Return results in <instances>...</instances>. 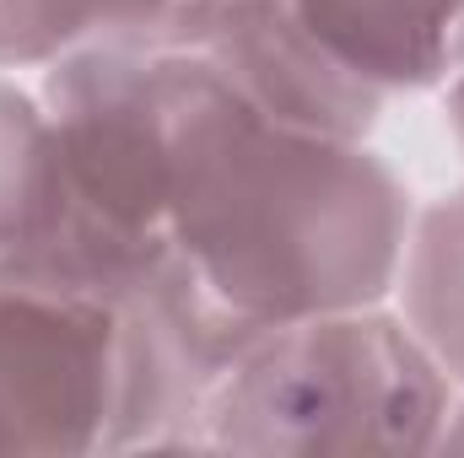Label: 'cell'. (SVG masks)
Listing matches in <instances>:
<instances>
[{"label":"cell","mask_w":464,"mask_h":458,"mask_svg":"<svg viewBox=\"0 0 464 458\" xmlns=\"http://www.w3.org/2000/svg\"><path fill=\"white\" fill-rule=\"evenodd\" d=\"M405 237V184L362 140L248 119L195 178L151 291L217 377L286 324L378 308Z\"/></svg>","instance_id":"1"},{"label":"cell","mask_w":464,"mask_h":458,"mask_svg":"<svg viewBox=\"0 0 464 458\" xmlns=\"http://www.w3.org/2000/svg\"><path fill=\"white\" fill-rule=\"evenodd\" d=\"M44 109L65 178V227L44 259L135 286H157L195 178L259 119L200 49L151 38H92L60 54Z\"/></svg>","instance_id":"2"},{"label":"cell","mask_w":464,"mask_h":458,"mask_svg":"<svg viewBox=\"0 0 464 458\" xmlns=\"http://www.w3.org/2000/svg\"><path fill=\"white\" fill-rule=\"evenodd\" d=\"M206 388L151 286L0 259V453L179 448Z\"/></svg>","instance_id":"3"},{"label":"cell","mask_w":464,"mask_h":458,"mask_svg":"<svg viewBox=\"0 0 464 458\" xmlns=\"http://www.w3.org/2000/svg\"><path fill=\"white\" fill-rule=\"evenodd\" d=\"M449 372L405 319L351 308L286 324L211 377L200 426L232 453H427L449 421Z\"/></svg>","instance_id":"4"},{"label":"cell","mask_w":464,"mask_h":458,"mask_svg":"<svg viewBox=\"0 0 464 458\" xmlns=\"http://www.w3.org/2000/svg\"><path fill=\"white\" fill-rule=\"evenodd\" d=\"M232 87L248 98V109L270 124L308 129V135H335V140H362L383 98L346 76L281 0H243L222 11L195 43Z\"/></svg>","instance_id":"5"},{"label":"cell","mask_w":464,"mask_h":458,"mask_svg":"<svg viewBox=\"0 0 464 458\" xmlns=\"http://www.w3.org/2000/svg\"><path fill=\"white\" fill-rule=\"evenodd\" d=\"M297 27L378 98L438 87L464 54V0H281Z\"/></svg>","instance_id":"6"},{"label":"cell","mask_w":464,"mask_h":458,"mask_svg":"<svg viewBox=\"0 0 464 458\" xmlns=\"http://www.w3.org/2000/svg\"><path fill=\"white\" fill-rule=\"evenodd\" d=\"M65 227V178L54 119L0 81V259H44Z\"/></svg>","instance_id":"7"},{"label":"cell","mask_w":464,"mask_h":458,"mask_svg":"<svg viewBox=\"0 0 464 458\" xmlns=\"http://www.w3.org/2000/svg\"><path fill=\"white\" fill-rule=\"evenodd\" d=\"M394 286L405 291L411 335L449 372V383H464V189L411 222Z\"/></svg>","instance_id":"8"},{"label":"cell","mask_w":464,"mask_h":458,"mask_svg":"<svg viewBox=\"0 0 464 458\" xmlns=\"http://www.w3.org/2000/svg\"><path fill=\"white\" fill-rule=\"evenodd\" d=\"M232 5H243V0H114V38L195 43Z\"/></svg>","instance_id":"9"},{"label":"cell","mask_w":464,"mask_h":458,"mask_svg":"<svg viewBox=\"0 0 464 458\" xmlns=\"http://www.w3.org/2000/svg\"><path fill=\"white\" fill-rule=\"evenodd\" d=\"M449 119H454V135L464 146V54L454 60V87H449Z\"/></svg>","instance_id":"10"},{"label":"cell","mask_w":464,"mask_h":458,"mask_svg":"<svg viewBox=\"0 0 464 458\" xmlns=\"http://www.w3.org/2000/svg\"><path fill=\"white\" fill-rule=\"evenodd\" d=\"M454 421H443V437H438V448H454V453H464V410H449Z\"/></svg>","instance_id":"11"}]
</instances>
